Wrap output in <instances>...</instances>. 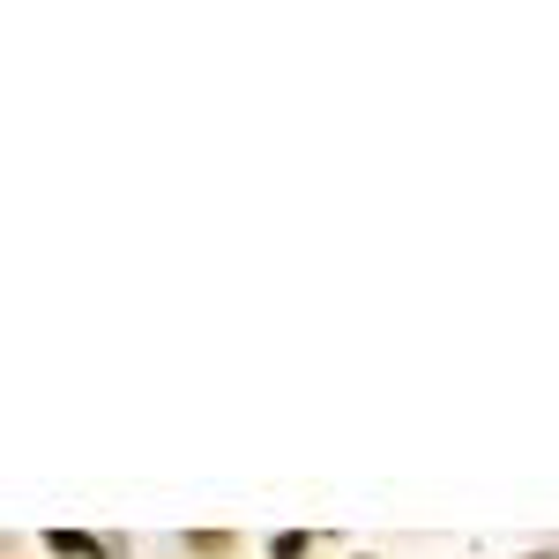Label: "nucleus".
Here are the masks:
<instances>
[{
    "label": "nucleus",
    "mask_w": 559,
    "mask_h": 559,
    "mask_svg": "<svg viewBox=\"0 0 559 559\" xmlns=\"http://www.w3.org/2000/svg\"><path fill=\"white\" fill-rule=\"evenodd\" d=\"M269 552H276V559H306V537H299V530H284V537H276Z\"/></svg>",
    "instance_id": "f03ea898"
},
{
    "label": "nucleus",
    "mask_w": 559,
    "mask_h": 559,
    "mask_svg": "<svg viewBox=\"0 0 559 559\" xmlns=\"http://www.w3.org/2000/svg\"><path fill=\"white\" fill-rule=\"evenodd\" d=\"M45 545H52L60 559H105V545H97V537H83V530H52Z\"/></svg>",
    "instance_id": "f257e3e1"
}]
</instances>
